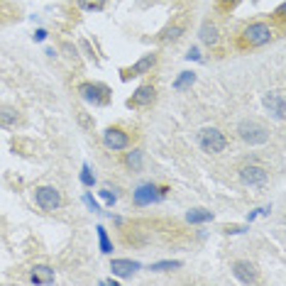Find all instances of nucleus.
Returning a JSON list of instances; mask_svg holds the SVG:
<instances>
[{
    "label": "nucleus",
    "mask_w": 286,
    "mask_h": 286,
    "mask_svg": "<svg viewBox=\"0 0 286 286\" xmlns=\"http://www.w3.org/2000/svg\"><path fill=\"white\" fill-rule=\"evenodd\" d=\"M235 3H237V0H218V5H220L223 10H230V8H233Z\"/></svg>",
    "instance_id": "cd10ccee"
},
{
    "label": "nucleus",
    "mask_w": 286,
    "mask_h": 286,
    "mask_svg": "<svg viewBox=\"0 0 286 286\" xmlns=\"http://www.w3.org/2000/svg\"><path fill=\"white\" fill-rule=\"evenodd\" d=\"M201 42H203L205 47H218V42H220V30H218V25L211 20H205L201 25Z\"/></svg>",
    "instance_id": "4468645a"
},
{
    "label": "nucleus",
    "mask_w": 286,
    "mask_h": 286,
    "mask_svg": "<svg viewBox=\"0 0 286 286\" xmlns=\"http://www.w3.org/2000/svg\"><path fill=\"white\" fill-rule=\"evenodd\" d=\"M34 40L44 42V40H47V30H37V32H34Z\"/></svg>",
    "instance_id": "c85d7f7f"
},
{
    "label": "nucleus",
    "mask_w": 286,
    "mask_h": 286,
    "mask_svg": "<svg viewBox=\"0 0 286 286\" xmlns=\"http://www.w3.org/2000/svg\"><path fill=\"white\" fill-rule=\"evenodd\" d=\"M162 198H164V188H159V186H154V184L137 186L132 194V201L137 205H152L157 201H162Z\"/></svg>",
    "instance_id": "0eeeda50"
},
{
    "label": "nucleus",
    "mask_w": 286,
    "mask_h": 286,
    "mask_svg": "<svg viewBox=\"0 0 286 286\" xmlns=\"http://www.w3.org/2000/svg\"><path fill=\"white\" fill-rule=\"evenodd\" d=\"M79 93H81V98L86 103H93V105H103V103H108V88L101 86V83H81L79 86Z\"/></svg>",
    "instance_id": "6e6552de"
},
{
    "label": "nucleus",
    "mask_w": 286,
    "mask_h": 286,
    "mask_svg": "<svg viewBox=\"0 0 286 286\" xmlns=\"http://www.w3.org/2000/svg\"><path fill=\"white\" fill-rule=\"evenodd\" d=\"M79 123H81L86 130H93V120L86 115V110H79Z\"/></svg>",
    "instance_id": "393cba45"
},
{
    "label": "nucleus",
    "mask_w": 286,
    "mask_h": 286,
    "mask_svg": "<svg viewBox=\"0 0 286 286\" xmlns=\"http://www.w3.org/2000/svg\"><path fill=\"white\" fill-rule=\"evenodd\" d=\"M233 274H235V279L242 281V284H257V281H259L257 266L252 264V262H247V259H237L235 264H233Z\"/></svg>",
    "instance_id": "1a4fd4ad"
},
{
    "label": "nucleus",
    "mask_w": 286,
    "mask_h": 286,
    "mask_svg": "<svg viewBox=\"0 0 286 286\" xmlns=\"http://www.w3.org/2000/svg\"><path fill=\"white\" fill-rule=\"evenodd\" d=\"M103 284H105V286H118V281H115V279H105Z\"/></svg>",
    "instance_id": "7c9ffc66"
},
{
    "label": "nucleus",
    "mask_w": 286,
    "mask_h": 286,
    "mask_svg": "<svg viewBox=\"0 0 286 286\" xmlns=\"http://www.w3.org/2000/svg\"><path fill=\"white\" fill-rule=\"evenodd\" d=\"M34 201L40 205L42 211H56L59 205H62V194H59V188H54V186H40L37 191H34Z\"/></svg>",
    "instance_id": "20e7f679"
},
{
    "label": "nucleus",
    "mask_w": 286,
    "mask_h": 286,
    "mask_svg": "<svg viewBox=\"0 0 286 286\" xmlns=\"http://www.w3.org/2000/svg\"><path fill=\"white\" fill-rule=\"evenodd\" d=\"M96 230H98V245H101V252H103V255H110V252H112V242H110V237H108V230H105L103 225H98Z\"/></svg>",
    "instance_id": "aec40b11"
},
{
    "label": "nucleus",
    "mask_w": 286,
    "mask_h": 286,
    "mask_svg": "<svg viewBox=\"0 0 286 286\" xmlns=\"http://www.w3.org/2000/svg\"><path fill=\"white\" fill-rule=\"evenodd\" d=\"M194 81H196L194 71H181V76L174 81V88L176 91H184V88H188V86H194Z\"/></svg>",
    "instance_id": "412c9836"
},
{
    "label": "nucleus",
    "mask_w": 286,
    "mask_h": 286,
    "mask_svg": "<svg viewBox=\"0 0 286 286\" xmlns=\"http://www.w3.org/2000/svg\"><path fill=\"white\" fill-rule=\"evenodd\" d=\"M81 181H83V186H93V181H96L88 166H83V169H81Z\"/></svg>",
    "instance_id": "b1692460"
},
{
    "label": "nucleus",
    "mask_w": 286,
    "mask_h": 286,
    "mask_svg": "<svg viewBox=\"0 0 286 286\" xmlns=\"http://www.w3.org/2000/svg\"><path fill=\"white\" fill-rule=\"evenodd\" d=\"M154 101H157V88H154L152 83H147V86H140L132 93V98L127 101V105L130 108H149Z\"/></svg>",
    "instance_id": "9d476101"
},
{
    "label": "nucleus",
    "mask_w": 286,
    "mask_h": 286,
    "mask_svg": "<svg viewBox=\"0 0 286 286\" xmlns=\"http://www.w3.org/2000/svg\"><path fill=\"white\" fill-rule=\"evenodd\" d=\"M101 198H103V201H105L108 205H112V203H115V194H110L108 188H105V191H101Z\"/></svg>",
    "instance_id": "bb28decb"
},
{
    "label": "nucleus",
    "mask_w": 286,
    "mask_h": 286,
    "mask_svg": "<svg viewBox=\"0 0 286 286\" xmlns=\"http://www.w3.org/2000/svg\"><path fill=\"white\" fill-rule=\"evenodd\" d=\"M0 125L3 127H15L20 125V112L15 108H0Z\"/></svg>",
    "instance_id": "dca6fc26"
},
{
    "label": "nucleus",
    "mask_w": 286,
    "mask_h": 286,
    "mask_svg": "<svg viewBox=\"0 0 286 286\" xmlns=\"http://www.w3.org/2000/svg\"><path fill=\"white\" fill-rule=\"evenodd\" d=\"M272 40H274V30H272V25H266V22H250L245 30H242V44L250 47V49L266 47Z\"/></svg>",
    "instance_id": "f257e3e1"
},
{
    "label": "nucleus",
    "mask_w": 286,
    "mask_h": 286,
    "mask_svg": "<svg viewBox=\"0 0 286 286\" xmlns=\"http://www.w3.org/2000/svg\"><path fill=\"white\" fill-rule=\"evenodd\" d=\"M83 201H86V205L91 208L93 213H98V211H101V205H98L96 201H93V196H91V194H86V196H83Z\"/></svg>",
    "instance_id": "a878e982"
},
{
    "label": "nucleus",
    "mask_w": 286,
    "mask_h": 286,
    "mask_svg": "<svg viewBox=\"0 0 286 286\" xmlns=\"http://www.w3.org/2000/svg\"><path fill=\"white\" fill-rule=\"evenodd\" d=\"M110 269H112V274H115V276L127 279V276H132L135 272L140 269V262H132V259H112Z\"/></svg>",
    "instance_id": "ddd939ff"
},
{
    "label": "nucleus",
    "mask_w": 286,
    "mask_h": 286,
    "mask_svg": "<svg viewBox=\"0 0 286 286\" xmlns=\"http://www.w3.org/2000/svg\"><path fill=\"white\" fill-rule=\"evenodd\" d=\"M237 135H240V140L247 142L250 147L269 142V130H266L259 120H242V123L237 125Z\"/></svg>",
    "instance_id": "f03ea898"
},
{
    "label": "nucleus",
    "mask_w": 286,
    "mask_h": 286,
    "mask_svg": "<svg viewBox=\"0 0 286 286\" xmlns=\"http://www.w3.org/2000/svg\"><path fill=\"white\" fill-rule=\"evenodd\" d=\"M103 144L110 149V152H123L130 147V135L125 132L123 127H108L103 132Z\"/></svg>",
    "instance_id": "39448f33"
},
{
    "label": "nucleus",
    "mask_w": 286,
    "mask_h": 286,
    "mask_svg": "<svg viewBox=\"0 0 286 286\" xmlns=\"http://www.w3.org/2000/svg\"><path fill=\"white\" fill-rule=\"evenodd\" d=\"M125 166L130 171H140L142 169V149H132V152L125 154Z\"/></svg>",
    "instance_id": "6ab92c4d"
},
{
    "label": "nucleus",
    "mask_w": 286,
    "mask_h": 286,
    "mask_svg": "<svg viewBox=\"0 0 286 286\" xmlns=\"http://www.w3.org/2000/svg\"><path fill=\"white\" fill-rule=\"evenodd\" d=\"M157 66V54H144L140 62H135L127 71H125V79H130V76H142V73H149Z\"/></svg>",
    "instance_id": "f8f14e48"
},
{
    "label": "nucleus",
    "mask_w": 286,
    "mask_h": 286,
    "mask_svg": "<svg viewBox=\"0 0 286 286\" xmlns=\"http://www.w3.org/2000/svg\"><path fill=\"white\" fill-rule=\"evenodd\" d=\"M174 269H181V262L179 259H166V262L152 264V272H174Z\"/></svg>",
    "instance_id": "5701e85b"
},
{
    "label": "nucleus",
    "mask_w": 286,
    "mask_h": 286,
    "mask_svg": "<svg viewBox=\"0 0 286 286\" xmlns=\"http://www.w3.org/2000/svg\"><path fill=\"white\" fill-rule=\"evenodd\" d=\"M264 105H266V110L272 112L276 120H284V115H286V101H284V93H281V91L266 93V96H264Z\"/></svg>",
    "instance_id": "9b49d317"
},
{
    "label": "nucleus",
    "mask_w": 286,
    "mask_h": 286,
    "mask_svg": "<svg viewBox=\"0 0 286 286\" xmlns=\"http://www.w3.org/2000/svg\"><path fill=\"white\" fill-rule=\"evenodd\" d=\"M184 30H186V27L181 25V22H176V25H169V27H166V30L159 34V40H162L164 44H169V42H176L179 37H181V34H184Z\"/></svg>",
    "instance_id": "f3484780"
},
{
    "label": "nucleus",
    "mask_w": 286,
    "mask_h": 286,
    "mask_svg": "<svg viewBox=\"0 0 286 286\" xmlns=\"http://www.w3.org/2000/svg\"><path fill=\"white\" fill-rule=\"evenodd\" d=\"M79 8L86 12H101L105 8V0H79Z\"/></svg>",
    "instance_id": "4be33fe9"
},
{
    "label": "nucleus",
    "mask_w": 286,
    "mask_h": 286,
    "mask_svg": "<svg viewBox=\"0 0 286 286\" xmlns=\"http://www.w3.org/2000/svg\"><path fill=\"white\" fill-rule=\"evenodd\" d=\"M186 56H188V59H198V49H196V47H191V49H188V54H186Z\"/></svg>",
    "instance_id": "c756f323"
},
{
    "label": "nucleus",
    "mask_w": 286,
    "mask_h": 286,
    "mask_svg": "<svg viewBox=\"0 0 286 286\" xmlns=\"http://www.w3.org/2000/svg\"><path fill=\"white\" fill-rule=\"evenodd\" d=\"M186 220H188V223H194V225L208 223V220H213V213H211V211H205V208H194V211H188V213H186Z\"/></svg>",
    "instance_id": "a211bd4d"
},
{
    "label": "nucleus",
    "mask_w": 286,
    "mask_h": 286,
    "mask_svg": "<svg viewBox=\"0 0 286 286\" xmlns=\"http://www.w3.org/2000/svg\"><path fill=\"white\" fill-rule=\"evenodd\" d=\"M266 179H269V171L259 164H245L240 169V181L245 186H264Z\"/></svg>",
    "instance_id": "423d86ee"
},
{
    "label": "nucleus",
    "mask_w": 286,
    "mask_h": 286,
    "mask_svg": "<svg viewBox=\"0 0 286 286\" xmlns=\"http://www.w3.org/2000/svg\"><path fill=\"white\" fill-rule=\"evenodd\" d=\"M198 144H201V149L208 154H220V152H225V147H227V137H225L218 127H203V130L198 132Z\"/></svg>",
    "instance_id": "7ed1b4c3"
},
{
    "label": "nucleus",
    "mask_w": 286,
    "mask_h": 286,
    "mask_svg": "<svg viewBox=\"0 0 286 286\" xmlns=\"http://www.w3.org/2000/svg\"><path fill=\"white\" fill-rule=\"evenodd\" d=\"M30 281H32V284H51V281H54V269H51V266H47V264L32 266Z\"/></svg>",
    "instance_id": "2eb2a0df"
}]
</instances>
